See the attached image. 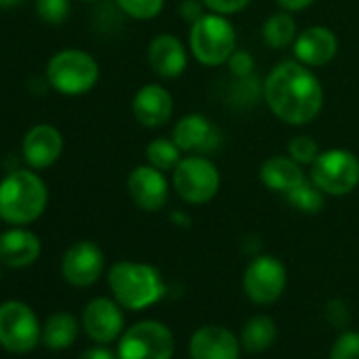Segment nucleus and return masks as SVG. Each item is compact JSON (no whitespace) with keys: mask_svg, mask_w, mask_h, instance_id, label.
<instances>
[{"mask_svg":"<svg viewBox=\"0 0 359 359\" xmlns=\"http://www.w3.org/2000/svg\"><path fill=\"white\" fill-rule=\"evenodd\" d=\"M97 81L100 64L83 49H62L47 64V83L62 95H85Z\"/></svg>","mask_w":359,"mask_h":359,"instance_id":"5","label":"nucleus"},{"mask_svg":"<svg viewBox=\"0 0 359 359\" xmlns=\"http://www.w3.org/2000/svg\"><path fill=\"white\" fill-rule=\"evenodd\" d=\"M277 340V323L266 315L252 317L241 330V346L248 353H264Z\"/></svg>","mask_w":359,"mask_h":359,"instance_id":"24","label":"nucleus"},{"mask_svg":"<svg viewBox=\"0 0 359 359\" xmlns=\"http://www.w3.org/2000/svg\"><path fill=\"white\" fill-rule=\"evenodd\" d=\"M330 359H359V332H342L332 344Z\"/></svg>","mask_w":359,"mask_h":359,"instance_id":"30","label":"nucleus"},{"mask_svg":"<svg viewBox=\"0 0 359 359\" xmlns=\"http://www.w3.org/2000/svg\"><path fill=\"white\" fill-rule=\"evenodd\" d=\"M171 140L184 154H212L222 144V133L210 116L193 112L175 121Z\"/></svg>","mask_w":359,"mask_h":359,"instance_id":"12","label":"nucleus"},{"mask_svg":"<svg viewBox=\"0 0 359 359\" xmlns=\"http://www.w3.org/2000/svg\"><path fill=\"white\" fill-rule=\"evenodd\" d=\"M177 13L187 24H195L199 18L205 15V5H203V0H182Z\"/></svg>","mask_w":359,"mask_h":359,"instance_id":"34","label":"nucleus"},{"mask_svg":"<svg viewBox=\"0 0 359 359\" xmlns=\"http://www.w3.org/2000/svg\"><path fill=\"white\" fill-rule=\"evenodd\" d=\"M325 317L327 321L334 325V327H344L351 319V313H348V306L344 300L340 298H334L325 304Z\"/></svg>","mask_w":359,"mask_h":359,"instance_id":"33","label":"nucleus"},{"mask_svg":"<svg viewBox=\"0 0 359 359\" xmlns=\"http://www.w3.org/2000/svg\"><path fill=\"white\" fill-rule=\"evenodd\" d=\"M127 193L133 205L142 212H161L171 195L165 171L152 165H137L127 177Z\"/></svg>","mask_w":359,"mask_h":359,"instance_id":"11","label":"nucleus"},{"mask_svg":"<svg viewBox=\"0 0 359 359\" xmlns=\"http://www.w3.org/2000/svg\"><path fill=\"white\" fill-rule=\"evenodd\" d=\"M184 152L177 148V144L171 137H154L146 146V163L161 169V171H173L175 165L182 161Z\"/></svg>","mask_w":359,"mask_h":359,"instance_id":"25","label":"nucleus"},{"mask_svg":"<svg viewBox=\"0 0 359 359\" xmlns=\"http://www.w3.org/2000/svg\"><path fill=\"white\" fill-rule=\"evenodd\" d=\"M116 5L127 18L137 22H148L163 11L165 0H116Z\"/></svg>","mask_w":359,"mask_h":359,"instance_id":"27","label":"nucleus"},{"mask_svg":"<svg viewBox=\"0 0 359 359\" xmlns=\"http://www.w3.org/2000/svg\"><path fill=\"white\" fill-rule=\"evenodd\" d=\"M64 152V135L57 127L41 123L28 129L22 140V158L30 169H47L60 161Z\"/></svg>","mask_w":359,"mask_h":359,"instance_id":"14","label":"nucleus"},{"mask_svg":"<svg viewBox=\"0 0 359 359\" xmlns=\"http://www.w3.org/2000/svg\"><path fill=\"white\" fill-rule=\"evenodd\" d=\"M191 359H239V338L222 325L199 327L189 344Z\"/></svg>","mask_w":359,"mask_h":359,"instance_id":"19","label":"nucleus"},{"mask_svg":"<svg viewBox=\"0 0 359 359\" xmlns=\"http://www.w3.org/2000/svg\"><path fill=\"white\" fill-rule=\"evenodd\" d=\"M41 256V239L24 226H13L0 235V262L9 269L32 266Z\"/></svg>","mask_w":359,"mask_h":359,"instance_id":"20","label":"nucleus"},{"mask_svg":"<svg viewBox=\"0 0 359 359\" xmlns=\"http://www.w3.org/2000/svg\"><path fill=\"white\" fill-rule=\"evenodd\" d=\"M189 49L201 66H224L237 51V30L226 15L210 11L191 24Z\"/></svg>","mask_w":359,"mask_h":359,"instance_id":"4","label":"nucleus"},{"mask_svg":"<svg viewBox=\"0 0 359 359\" xmlns=\"http://www.w3.org/2000/svg\"><path fill=\"white\" fill-rule=\"evenodd\" d=\"M287 199V203L302 212V214H319L325 205V195L311 182V180H304L300 187H296L294 191H290L287 195H283Z\"/></svg>","mask_w":359,"mask_h":359,"instance_id":"26","label":"nucleus"},{"mask_svg":"<svg viewBox=\"0 0 359 359\" xmlns=\"http://www.w3.org/2000/svg\"><path fill=\"white\" fill-rule=\"evenodd\" d=\"M220 171L205 154H187L171 171V187L175 195L189 205H205L220 191Z\"/></svg>","mask_w":359,"mask_h":359,"instance_id":"6","label":"nucleus"},{"mask_svg":"<svg viewBox=\"0 0 359 359\" xmlns=\"http://www.w3.org/2000/svg\"><path fill=\"white\" fill-rule=\"evenodd\" d=\"M81 3H100V0H81Z\"/></svg>","mask_w":359,"mask_h":359,"instance_id":"39","label":"nucleus"},{"mask_svg":"<svg viewBox=\"0 0 359 359\" xmlns=\"http://www.w3.org/2000/svg\"><path fill=\"white\" fill-rule=\"evenodd\" d=\"M49 203L45 180L30 169H13L0 180V220L11 226L36 222Z\"/></svg>","mask_w":359,"mask_h":359,"instance_id":"2","label":"nucleus"},{"mask_svg":"<svg viewBox=\"0 0 359 359\" xmlns=\"http://www.w3.org/2000/svg\"><path fill=\"white\" fill-rule=\"evenodd\" d=\"M205 9H210L212 13H218V15H237L241 11H245L252 0H203Z\"/></svg>","mask_w":359,"mask_h":359,"instance_id":"32","label":"nucleus"},{"mask_svg":"<svg viewBox=\"0 0 359 359\" xmlns=\"http://www.w3.org/2000/svg\"><path fill=\"white\" fill-rule=\"evenodd\" d=\"M315 0H277V5L281 7V11H287V13H298V11H304L309 9Z\"/></svg>","mask_w":359,"mask_h":359,"instance_id":"36","label":"nucleus"},{"mask_svg":"<svg viewBox=\"0 0 359 359\" xmlns=\"http://www.w3.org/2000/svg\"><path fill=\"white\" fill-rule=\"evenodd\" d=\"M287 283V271L275 256H256L243 273V290L256 304H273L279 300Z\"/></svg>","mask_w":359,"mask_h":359,"instance_id":"10","label":"nucleus"},{"mask_svg":"<svg viewBox=\"0 0 359 359\" xmlns=\"http://www.w3.org/2000/svg\"><path fill=\"white\" fill-rule=\"evenodd\" d=\"M76 336H79V321L72 313L57 311L47 317L43 327V342L51 351H64L72 346Z\"/></svg>","mask_w":359,"mask_h":359,"instance_id":"22","label":"nucleus"},{"mask_svg":"<svg viewBox=\"0 0 359 359\" xmlns=\"http://www.w3.org/2000/svg\"><path fill=\"white\" fill-rule=\"evenodd\" d=\"M0 277H3V271H0Z\"/></svg>","mask_w":359,"mask_h":359,"instance_id":"40","label":"nucleus"},{"mask_svg":"<svg viewBox=\"0 0 359 359\" xmlns=\"http://www.w3.org/2000/svg\"><path fill=\"white\" fill-rule=\"evenodd\" d=\"M148 66L161 79H177L182 76L189 66V51L187 45L173 34H156L148 43Z\"/></svg>","mask_w":359,"mask_h":359,"instance_id":"17","label":"nucleus"},{"mask_svg":"<svg viewBox=\"0 0 359 359\" xmlns=\"http://www.w3.org/2000/svg\"><path fill=\"white\" fill-rule=\"evenodd\" d=\"M131 110L142 127L146 129L165 127L173 116V95L163 85L148 83L135 91Z\"/></svg>","mask_w":359,"mask_h":359,"instance_id":"16","label":"nucleus"},{"mask_svg":"<svg viewBox=\"0 0 359 359\" xmlns=\"http://www.w3.org/2000/svg\"><path fill=\"white\" fill-rule=\"evenodd\" d=\"M108 285L114 300L129 311H144L156 304L167 292L158 269L131 260H121L110 266Z\"/></svg>","mask_w":359,"mask_h":359,"instance_id":"3","label":"nucleus"},{"mask_svg":"<svg viewBox=\"0 0 359 359\" xmlns=\"http://www.w3.org/2000/svg\"><path fill=\"white\" fill-rule=\"evenodd\" d=\"M79 359H118V355H114L110 348H106L104 344L100 346H91V348H85Z\"/></svg>","mask_w":359,"mask_h":359,"instance_id":"35","label":"nucleus"},{"mask_svg":"<svg viewBox=\"0 0 359 359\" xmlns=\"http://www.w3.org/2000/svg\"><path fill=\"white\" fill-rule=\"evenodd\" d=\"M171 218H173V220H180L177 224H182V226H189V224H191V218H187L182 212H173V214H171Z\"/></svg>","mask_w":359,"mask_h":359,"instance_id":"37","label":"nucleus"},{"mask_svg":"<svg viewBox=\"0 0 359 359\" xmlns=\"http://www.w3.org/2000/svg\"><path fill=\"white\" fill-rule=\"evenodd\" d=\"M296 36H298L296 20L287 11L273 13L262 24V41H264V45L269 49L283 51V49H287V47L294 45Z\"/></svg>","mask_w":359,"mask_h":359,"instance_id":"23","label":"nucleus"},{"mask_svg":"<svg viewBox=\"0 0 359 359\" xmlns=\"http://www.w3.org/2000/svg\"><path fill=\"white\" fill-rule=\"evenodd\" d=\"M22 0H0V9H11V7H18Z\"/></svg>","mask_w":359,"mask_h":359,"instance_id":"38","label":"nucleus"},{"mask_svg":"<svg viewBox=\"0 0 359 359\" xmlns=\"http://www.w3.org/2000/svg\"><path fill=\"white\" fill-rule=\"evenodd\" d=\"M292 49L300 64L309 68H321L336 57L338 36L327 26H309L306 30L298 32Z\"/></svg>","mask_w":359,"mask_h":359,"instance_id":"18","label":"nucleus"},{"mask_svg":"<svg viewBox=\"0 0 359 359\" xmlns=\"http://www.w3.org/2000/svg\"><path fill=\"white\" fill-rule=\"evenodd\" d=\"M36 15L51 26L64 24L70 15V0H34Z\"/></svg>","mask_w":359,"mask_h":359,"instance_id":"28","label":"nucleus"},{"mask_svg":"<svg viewBox=\"0 0 359 359\" xmlns=\"http://www.w3.org/2000/svg\"><path fill=\"white\" fill-rule=\"evenodd\" d=\"M319 144L311 135H296L287 142V154L300 163V165H313V161L319 156Z\"/></svg>","mask_w":359,"mask_h":359,"instance_id":"29","label":"nucleus"},{"mask_svg":"<svg viewBox=\"0 0 359 359\" xmlns=\"http://www.w3.org/2000/svg\"><path fill=\"white\" fill-rule=\"evenodd\" d=\"M43 338L36 313L20 300L0 304V346L9 353H30Z\"/></svg>","mask_w":359,"mask_h":359,"instance_id":"9","label":"nucleus"},{"mask_svg":"<svg viewBox=\"0 0 359 359\" xmlns=\"http://www.w3.org/2000/svg\"><path fill=\"white\" fill-rule=\"evenodd\" d=\"M104 264L106 258L100 245L83 239L66 250L62 258V275L74 287H89L102 277Z\"/></svg>","mask_w":359,"mask_h":359,"instance_id":"13","label":"nucleus"},{"mask_svg":"<svg viewBox=\"0 0 359 359\" xmlns=\"http://www.w3.org/2000/svg\"><path fill=\"white\" fill-rule=\"evenodd\" d=\"M175 340L171 330L154 319L137 321L123 332L118 342V359H171Z\"/></svg>","mask_w":359,"mask_h":359,"instance_id":"8","label":"nucleus"},{"mask_svg":"<svg viewBox=\"0 0 359 359\" xmlns=\"http://www.w3.org/2000/svg\"><path fill=\"white\" fill-rule=\"evenodd\" d=\"M226 66H229V70H231V74H233L235 79L243 81V79H250V76L254 74L256 62H254V57H252L250 51L237 49V51L231 55V60L226 62Z\"/></svg>","mask_w":359,"mask_h":359,"instance_id":"31","label":"nucleus"},{"mask_svg":"<svg viewBox=\"0 0 359 359\" xmlns=\"http://www.w3.org/2000/svg\"><path fill=\"white\" fill-rule=\"evenodd\" d=\"M264 104L285 125L304 127L323 110V87L317 74L298 60L279 62L264 79Z\"/></svg>","mask_w":359,"mask_h":359,"instance_id":"1","label":"nucleus"},{"mask_svg":"<svg viewBox=\"0 0 359 359\" xmlns=\"http://www.w3.org/2000/svg\"><path fill=\"white\" fill-rule=\"evenodd\" d=\"M125 319L121 304L110 298H93L83 311V330L97 344L116 340L123 332Z\"/></svg>","mask_w":359,"mask_h":359,"instance_id":"15","label":"nucleus"},{"mask_svg":"<svg viewBox=\"0 0 359 359\" xmlns=\"http://www.w3.org/2000/svg\"><path fill=\"white\" fill-rule=\"evenodd\" d=\"M306 180V173L300 163H296L290 154H277L262 163L260 182L279 195H287Z\"/></svg>","mask_w":359,"mask_h":359,"instance_id":"21","label":"nucleus"},{"mask_svg":"<svg viewBox=\"0 0 359 359\" xmlns=\"http://www.w3.org/2000/svg\"><path fill=\"white\" fill-rule=\"evenodd\" d=\"M311 182L325 197H346L359 187V158L346 148H327L311 165Z\"/></svg>","mask_w":359,"mask_h":359,"instance_id":"7","label":"nucleus"}]
</instances>
